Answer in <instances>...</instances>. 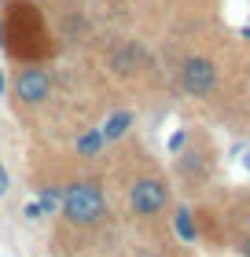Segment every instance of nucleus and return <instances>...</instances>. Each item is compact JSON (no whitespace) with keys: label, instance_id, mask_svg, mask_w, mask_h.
Here are the masks:
<instances>
[{"label":"nucleus","instance_id":"f257e3e1","mask_svg":"<svg viewBox=\"0 0 250 257\" xmlns=\"http://www.w3.org/2000/svg\"><path fill=\"white\" fill-rule=\"evenodd\" d=\"M11 15L4 19V44H11L15 55H41L48 48V33H44L41 11L30 4H11Z\"/></svg>","mask_w":250,"mask_h":257},{"label":"nucleus","instance_id":"f03ea898","mask_svg":"<svg viewBox=\"0 0 250 257\" xmlns=\"http://www.w3.org/2000/svg\"><path fill=\"white\" fill-rule=\"evenodd\" d=\"M66 220L74 224H96L107 209V198H103V188L96 180H74L63 188V202H59Z\"/></svg>","mask_w":250,"mask_h":257},{"label":"nucleus","instance_id":"9b49d317","mask_svg":"<svg viewBox=\"0 0 250 257\" xmlns=\"http://www.w3.org/2000/svg\"><path fill=\"white\" fill-rule=\"evenodd\" d=\"M4 191H8V169H4V162H0V198H4Z\"/></svg>","mask_w":250,"mask_h":257},{"label":"nucleus","instance_id":"20e7f679","mask_svg":"<svg viewBox=\"0 0 250 257\" xmlns=\"http://www.w3.org/2000/svg\"><path fill=\"white\" fill-rule=\"evenodd\" d=\"M48 92H52V74L41 66H30L15 77V99L26 103V107H41L48 99Z\"/></svg>","mask_w":250,"mask_h":257},{"label":"nucleus","instance_id":"4468645a","mask_svg":"<svg viewBox=\"0 0 250 257\" xmlns=\"http://www.w3.org/2000/svg\"><path fill=\"white\" fill-rule=\"evenodd\" d=\"M0 88H4V74H0Z\"/></svg>","mask_w":250,"mask_h":257},{"label":"nucleus","instance_id":"1a4fd4ad","mask_svg":"<svg viewBox=\"0 0 250 257\" xmlns=\"http://www.w3.org/2000/svg\"><path fill=\"white\" fill-rule=\"evenodd\" d=\"M173 224H177V235L184 242H195V224H192V213H188V209H177Z\"/></svg>","mask_w":250,"mask_h":257},{"label":"nucleus","instance_id":"39448f33","mask_svg":"<svg viewBox=\"0 0 250 257\" xmlns=\"http://www.w3.org/2000/svg\"><path fill=\"white\" fill-rule=\"evenodd\" d=\"M181 81H184V88L192 92V96H210L213 85H217V66L210 59H202V55H192V59H184V66H181Z\"/></svg>","mask_w":250,"mask_h":257},{"label":"nucleus","instance_id":"0eeeda50","mask_svg":"<svg viewBox=\"0 0 250 257\" xmlns=\"http://www.w3.org/2000/svg\"><path fill=\"white\" fill-rule=\"evenodd\" d=\"M100 147H103V136H100V128H89V133L77 140V155H85V158L100 155Z\"/></svg>","mask_w":250,"mask_h":257},{"label":"nucleus","instance_id":"9d476101","mask_svg":"<svg viewBox=\"0 0 250 257\" xmlns=\"http://www.w3.org/2000/svg\"><path fill=\"white\" fill-rule=\"evenodd\" d=\"M22 213H26V220H41V217H44V213H41V206H37V202H30L26 209H22Z\"/></svg>","mask_w":250,"mask_h":257},{"label":"nucleus","instance_id":"ddd939ff","mask_svg":"<svg viewBox=\"0 0 250 257\" xmlns=\"http://www.w3.org/2000/svg\"><path fill=\"white\" fill-rule=\"evenodd\" d=\"M243 253H246V257H250V239H246V242H243Z\"/></svg>","mask_w":250,"mask_h":257},{"label":"nucleus","instance_id":"f8f14e48","mask_svg":"<svg viewBox=\"0 0 250 257\" xmlns=\"http://www.w3.org/2000/svg\"><path fill=\"white\" fill-rule=\"evenodd\" d=\"M0 48H4V19H0Z\"/></svg>","mask_w":250,"mask_h":257},{"label":"nucleus","instance_id":"423d86ee","mask_svg":"<svg viewBox=\"0 0 250 257\" xmlns=\"http://www.w3.org/2000/svg\"><path fill=\"white\" fill-rule=\"evenodd\" d=\"M133 125H136V114H133V110H114L111 118L103 121V128H100L103 144H114V140H122Z\"/></svg>","mask_w":250,"mask_h":257},{"label":"nucleus","instance_id":"6e6552de","mask_svg":"<svg viewBox=\"0 0 250 257\" xmlns=\"http://www.w3.org/2000/svg\"><path fill=\"white\" fill-rule=\"evenodd\" d=\"M59 202H63V191L59 188H41V195H37V206H41V213H55L59 209Z\"/></svg>","mask_w":250,"mask_h":257},{"label":"nucleus","instance_id":"7ed1b4c3","mask_svg":"<svg viewBox=\"0 0 250 257\" xmlns=\"http://www.w3.org/2000/svg\"><path fill=\"white\" fill-rule=\"evenodd\" d=\"M165 202H170V188H165L162 180H154V177H144V180H136L133 188H129V206H133V213H140V217L162 213Z\"/></svg>","mask_w":250,"mask_h":257}]
</instances>
